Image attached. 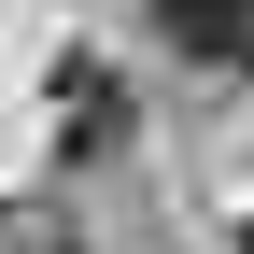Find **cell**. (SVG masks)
<instances>
[{"mask_svg":"<svg viewBox=\"0 0 254 254\" xmlns=\"http://www.w3.org/2000/svg\"><path fill=\"white\" fill-rule=\"evenodd\" d=\"M57 99H71V155H113V127H127V85L99 71V57H71V85H57Z\"/></svg>","mask_w":254,"mask_h":254,"instance_id":"1","label":"cell"},{"mask_svg":"<svg viewBox=\"0 0 254 254\" xmlns=\"http://www.w3.org/2000/svg\"><path fill=\"white\" fill-rule=\"evenodd\" d=\"M155 28H170L184 57H240V28H254V0H155Z\"/></svg>","mask_w":254,"mask_h":254,"instance_id":"2","label":"cell"},{"mask_svg":"<svg viewBox=\"0 0 254 254\" xmlns=\"http://www.w3.org/2000/svg\"><path fill=\"white\" fill-rule=\"evenodd\" d=\"M43 254H71V240H43Z\"/></svg>","mask_w":254,"mask_h":254,"instance_id":"3","label":"cell"},{"mask_svg":"<svg viewBox=\"0 0 254 254\" xmlns=\"http://www.w3.org/2000/svg\"><path fill=\"white\" fill-rule=\"evenodd\" d=\"M240 254H254V226H240Z\"/></svg>","mask_w":254,"mask_h":254,"instance_id":"4","label":"cell"}]
</instances>
